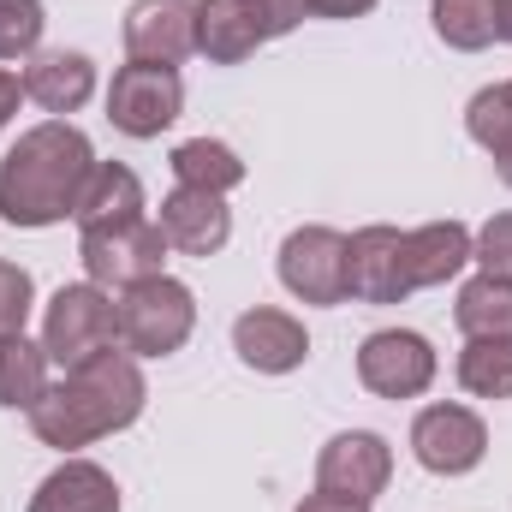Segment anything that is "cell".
<instances>
[{"label":"cell","instance_id":"16","mask_svg":"<svg viewBox=\"0 0 512 512\" xmlns=\"http://www.w3.org/2000/svg\"><path fill=\"white\" fill-rule=\"evenodd\" d=\"M24 96L42 108V114H78L90 96H96V60L90 54H36L24 66Z\"/></svg>","mask_w":512,"mask_h":512},{"label":"cell","instance_id":"30","mask_svg":"<svg viewBox=\"0 0 512 512\" xmlns=\"http://www.w3.org/2000/svg\"><path fill=\"white\" fill-rule=\"evenodd\" d=\"M376 0H310V12L316 18H364Z\"/></svg>","mask_w":512,"mask_h":512},{"label":"cell","instance_id":"3","mask_svg":"<svg viewBox=\"0 0 512 512\" xmlns=\"http://www.w3.org/2000/svg\"><path fill=\"white\" fill-rule=\"evenodd\" d=\"M114 322H120V346L131 358H167L191 340L197 328V298L185 280L173 274H155V280H137L120 292L114 304Z\"/></svg>","mask_w":512,"mask_h":512},{"label":"cell","instance_id":"12","mask_svg":"<svg viewBox=\"0 0 512 512\" xmlns=\"http://www.w3.org/2000/svg\"><path fill=\"white\" fill-rule=\"evenodd\" d=\"M262 42H274L268 0H197V54H209L215 66L251 60Z\"/></svg>","mask_w":512,"mask_h":512},{"label":"cell","instance_id":"22","mask_svg":"<svg viewBox=\"0 0 512 512\" xmlns=\"http://www.w3.org/2000/svg\"><path fill=\"white\" fill-rule=\"evenodd\" d=\"M465 131L489 149L501 185H512V90L507 84H489V90L471 96V108H465Z\"/></svg>","mask_w":512,"mask_h":512},{"label":"cell","instance_id":"26","mask_svg":"<svg viewBox=\"0 0 512 512\" xmlns=\"http://www.w3.org/2000/svg\"><path fill=\"white\" fill-rule=\"evenodd\" d=\"M42 0H0V60H18V54H36L42 42Z\"/></svg>","mask_w":512,"mask_h":512},{"label":"cell","instance_id":"6","mask_svg":"<svg viewBox=\"0 0 512 512\" xmlns=\"http://www.w3.org/2000/svg\"><path fill=\"white\" fill-rule=\"evenodd\" d=\"M185 108V84L173 66H149V60H131L114 72V90H108V120L126 137H161V131L179 120Z\"/></svg>","mask_w":512,"mask_h":512},{"label":"cell","instance_id":"20","mask_svg":"<svg viewBox=\"0 0 512 512\" xmlns=\"http://www.w3.org/2000/svg\"><path fill=\"white\" fill-rule=\"evenodd\" d=\"M453 322L465 340H512V280L495 274H477L459 286V304H453Z\"/></svg>","mask_w":512,"mask_h":512},{"label":"cell","instance_id":"14","mask_svg":"<svg viewBox=\"0 0 512 512\" xmlns=\"http://www.w3.org/2000/svg\"><path fill=\"white\" fill-rule=\"evenodd\" d=\"M233 352H239V364H251L256 376H286V370H298L310 358V334H304L298 316L256 304V310H245L233 322Z\"/></svg>","mask_w":512,"mask_h":512},{"label":"cell","instance_id":"21","mask_svg":"<svg viewBox=\"0 0 512 512\" xmlns=\"http://www.w3.org/2000/svg\"><path fill=\"white\" fill-rule=\"evenodd\" d=\"M173 179L191 185V191H221L227 197L233 185H245V161L215 137H191V143L173 149Z\"/></svg>","mask_w":512,"mask_h":512},{"label":"cell","instance_id":"33","mask_svg":"<svg viewBox=\"0 0 512 512\" xmlns=\"http://www.w3.org/2000/svg\"><path fill=\"white\" fill-rule=\"evenodd\" d=\"M495 42H512V0H495Z\"/></svg>","mask_w":512,"mask_h":512},{"label":"cell","instance_id":"31","mask_svg":"<svg viewBox=\"0 0 512 512\" xmlns=\"http://www.w3.org/2000/svg\"><path fill=\"white\" fill-rule=\"evenodd\" d=\"M292 512H370V507H364V501H340V495H322V489H316V495H304Z\"/></svg>","mask_w":512,"mask_h":512},{"label":"cell","instance_id":"29","mask_svg":"<svg viewBox=\"0 0 512 512\" xmlns=\"http://www.w3.org/2000/svg\"><path fill=\"white\" fill-rule=\"evenodd\" d=\"M268 12H274V36H286L310 18V0H268Z\"/></svg>","mask_w":512,"mask_h":512},{"label":"cell","instance_id":"5","mask_svg":"<svg viewBox=\"0 0 512 512\" xmlns=\"http://www.w3.org/2000/svg\"><path fill=\"white\" fill-rule=\"evenodd\" d=\"M167 233L143 215V221H126V227H102V233H84L78 239V256H84V274L90 286L102 292H126L137 280H155L161 262H167Z\"/></svg>","mask_w":512,"mask_h":512},{"label":"cell","instance_id":"18","mask_svg":"<svg viewBox=\"0 0 512 512\" xmlns=\"http://www.w3.org/2000/svg\"><path fill=\"white\" fill-rule=\"evenodd\" d=\"M78 233H102V227H126V221H143V179L120 167V161H96L84 197H78Z\"/></svg>","mask_w":512,"mask_h":512},{"label":"cell","instance_id":"2","mask_svg":"<svg viewBox=\"0 0 512 512\" xmlns=\"http://www.w3.org/2000/svg\"><path fill=\"white\" fill-rule=\"evenodd\" d=\"M96 173V149L90 137L66 120L24 131L6 155H0V221L6 227H54L66 215H78V197Z\"/></svg>","mask_w":512,"mask_h":512},{"label":"cell","instance_id":"9","mask_svg":"<svg viewBox=\"0 0 512 512\" xmlns=\"http://www.w3.org/2000/svg\"><path fill=\"white\" fill-rule=\"evenodd\" d=\"M358 382L376 399H417L435 382V346L411 328H382L358 346Z\"/></svg>","mask_w":512,"mask_h":512},{"label":"cell","instance_id":"1","mask_svg":"<svg viewBox=\"0 0 512 512\" xmlns=\"http://www.w3.org/2000/svg\"><path fill=\"white\" fill-rule=\"evenodd\" d=\"M149 405V382L137 370L131 352H102L78 370H66L60 382H48V393L30 405V429L42 447H90L102 435H120L143 417Z\"/></svg>","mask_w":512,"mask_h":512},{"label":"cell","instance_id":"7","mask_svg":"<svg viewBox=\"0 0 512 512\" xmlns=\"http://www.w3.org/2000/svg\"><path fill=\"white\" fill-rule=\"evenodd\" d=\"M280 286L298 304H346V233L334 227H298L280 245Z\"/></svg>","mask_w":512,"mask_h":512},{"label":"cell","instance_id":"28","mask_svg":"<svg viewBox=\"0 0 512 512\" xmlns=\"http://www.w3.org/2000/svg\"><path fill=\"white\" fill-rule=\"evenodd\" d=\"M471 262H483V274H495V280H512V215H495L471 239Z\"/></svg>","mask_w":512,"mask_h":512},{"label":"cell","instance_id":"8","mask_svg":"<svg viewBox=\"0 0 512 512\" xmlns=\"http://www.w3.org/2000/svg\"><path fill=\"white\" fill-rule=\"evenodd\" d=\"M411 453H417V465L435 471V477H465V471L483 465L489 429H483V417L465 411V405H423L417 423H411Z\"/></svg>","mask_w":512,"mask_h":512},{"label":"cell","instance_id":"15","mask_svg":"<svg viewBox=\"0 0 512 512\" xmlns=\"http://www.w3.org/2000/svg\"><path fill=\"white\" fill-rule=\"evenodd\" d=\"M155 227L167 233L173 251L215 256V251H227V239H233V209H227L221 191H191V185H179V191L161 203V221H155Z\"/></svg>","mask_w":512,"mask_h":512},{"label":"cell","instance_id":"11","mask_svg":"<svg viewBox=\"0 0 512 512\" xmlns=\"http://www.w3.org/2000/svg\"><path fill=\"white\" fill-rule=\"evenodd\" d=\"M346 286L358 304H405L411 274H405V233L399 227H364L346 239Z\"/></svg>","mask_w":512,"mask_h":512},{"label":"cell","instance_id":"13","mask_svg":"<svg viewBox=\"0 0 512 512\" xmlns=\"http://www.w3.org/2000/svg\"><path fill=\"white\" fill-rule=\"evenodd\" d=\"M126 54L149 66H179L197 54V0H137L126 12Z\"/></svg>","mask_w":512,"mask_h":512},{"label":"cell","instance_id":"4","mask_svg":"<svg viewBox=\"0 0 512 512\" xmlns=\"http://www.w3.org/2000/svg\"><path fill=\"white\" fill-rule=\"evenodd\" d=\"M114 340H120V322H114V298L102 286L78 280V286H60L48 298V316H42V352H48V364L78 370V364L114 352Z\"/></svg>","mask_w":512,"mask_h":512},{"label":"cell","instance_id":"17","mask_svg":"<svg viewBox=\"0 0 512 512\" xmlns=\"http://www.w3.org/2000/svg\"><path fill=\"white\" fill-rule=\"evenodd\" d=\"M24 512H120V483L90 459H66L60 471L42 477Z\"/></svg>","mask_w":512,"mask_h":512},{"label":"cell","instance_id":"24","mask_svg":"<svg viewBox=\"0 0 512 512\" xmlns=\"http://www.w3.org/2000/svg\"><path fill=\"white\" fill-rule=\"evenodd\" d=\"M435 36L459 54H477L495 42V0H429Z\"/></svg>","mask_w":512,"mask_h":512},{"label":"cell","instance_id":"32","mask_svg":"<svg viewBox=\"0 0 512 512\" xmlns=\"http://www.w3.org/2000/svg\"><path fill=\"white\" fill-rule=\"evenodd\" d=\"M18 102H24V84H18L12 72H0V131H6V120L18 114Z\"/></svg>","mask_w":512,"mask_h":512},{"label":"cell","instance_id":"34","mask_svg":"<svg viewBox=\"0 0 512 512\" xmlns=\"http://www.w3.org/2000/svg\"><path fill=\"white\" fill-rule=\"evenodd\" d=\"M507 90H512V84H507Z\"/></svg>","mask_w":512,"mask_h":512},{"label":"cell","instance_id":"23","mask_svg":"<svg viewBox=\"0 0 512 512\" xmlns=\"http://www.w3.org/2000/svg\"><path fill=\"white\" fill-rule=\"evenodd\" d=\"M42 393H48V352L24 334H6L0 340V405L30 411Z\"/></svg>","mask_w":512,"mask_h":512},{"label":"cell","instance_id":"19","mask_svg":"<svg viewBox=\"0 0 512 512\" xmlns=\"http://www.w3.org/2000/svg\"><path fill=\"white\" fill-rule=\"evenodd\" d=\"M465 262H471V227H459V221H429V227L405 233V274H411V292L447 286Z\"/></svg>","mask_w":512,"mask_h":512},{"label":"cell","instance_id":"10","mask_svg":"<svg viewBox=\"0 0 512 512\" xmlns=\"http://www.w3.org/2000/svg\"><path fill=\"white\" fill-rule=\"evenodd\" d=\"M387 477H393V447H387L382 435H370V429L334 435L322 447V459H316V489L340 495V501H364L370 507L387 489Z\"/></svg>","mask_w":512,"mask_h":512},{"label":"cell","instance_id":"25","mask_svg":"<svg viewBox=\"0 0 512 512\" xmlns=\"http://www.w3.org/2000/svg\"><path fill=\"white\" fill-rule=\"evenodd\" d=\"M459 387L477 399H512V340H465Z\"/></svg>","mask_w":512,"mask_h":512},{"label":"cell","instance_id":"27","mask_svg":"<svg viewBox=\"0 0 512 512\" xmlns=\"http://www.w3.org/2000/svg\"><path fill=\"white\" fill-rule=\"evenodd\" d=\"M30 304H36V280H30L18 262H0V340H6V334H24Z\"/></svg>","mask_w":512,"mask_h":512}]
</instances>
